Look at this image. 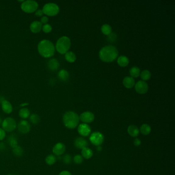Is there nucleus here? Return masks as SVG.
I'll return each mask as SVG.
<instances>
[{
	"instance_id": "nucleus-21",
	"label": "nucleus",
	"mask_w": 175,
	"mask_h": 175,
	"mask_svg": "<svg viewBox=\"0 0 175 175\" xmlns=\"http://www.w3.org/2000/svg\"><path fill=\"white\" fill-rule=\"evenodd\" d=\"M117 63L121 67H126L129 64V59L125 56H121L118 58Z\"/></svg>"
},
{
	"instance_id": "nucleus-34",
	"label": "nucleus",
	"mask_w": 175,
	"mask_h": 175,
	"mask_svg": "<svg viewBox=\"0 0 175 175\" xmlns=\"http://www.w3.org/2000/svg\"><path fill=\"white\" fill-rule=\"evenodd\" d=\"M83 161V158L80 155H77L74 158V162L77 164L82 163Z\"/></svg>"
},
{
	"instance_id": "nucleus-26",
	"label": "nucleus",
	"mask_w": 175,
	"mask_h": 175,
	"mask_svg": "<svg viewBox=\"0 0 175 175\" xmlns=\"http://www.w3.org/2000/svg\"><path fill=\"white\" fill-rule=\"evenodd\" d=\"M16 138V137H15L14 135H11L9 136V137H8V142L10 147L12 148V149L18 146V142Z\"/></svg>"
},
{
	"instance_id": "nucleus-13",
	"label": "nucleus",
	"mask_w": 175,
	"mask_h": 175,
	"mask_svg": "<svg viewBox=\"0 0 175 175\" xmlns=\"http://www.w3.org/2000/svg\"><path fill=\"white\" fill-rule=\"evenodd\" d=\"M66 151V146L63 143H58L52 148V152L54 155L60 156L64 154Z\"/></svg>"
},
{
	"instance_id": "nucleus-16",
	"label": "nucleus",
	"mask_w": 175,
	"mask_h": 175,
	"mask_svg": "<svg viewBox=\"0 0 175 175\" xmlns=\"http://www.w3.org/2000/svg\"><path fill=\"white\" fill-rule=\"evenodd\" d=\"M2 109L3 111L6 114H9L12 111V106L9 102L6 100H3L1 103Z\"/></svg>"
},
{
	"instance_id": "nucleus-11",
	"label": "nucleus",
	"mask_w": 175,
	"mask_h": 175,
	"mask_svg": "<svg viewBox=\"0 0 175 175\" xmlns=\"http://www.w3.org/2000/svg\"><path fill=\"white\" fill-rule=\"evenodd\" d=\"M18 129L20 133L25 134L30 132V125L28 121L26 120H21L18 125Z\"/></svg>"
},
{
	"instance_id": "nucleus-27",
	"label": "nucleus",
	"mask_w": 175,
	"mask_h": 175,
	"mask_svg": "<svg viewBox=\"0 0 175 175\" xmlns=\"http://www.w3.org/2000/svg\"><path fill=\"white\" fill-rule=\"evenodd\" d=\"M101 30L102 33L106 36H109L112 31L111 26H110V25L107 24H103L102 26Z\"/></svg>"
},
{
	"instance_id": "nucleus-33",
	"label": "nucleus",
	"mask_w": 175,
	"mask_h": 175,
	"mask_svg": "<svg viewBox=\"0 0 175 175\" xmlns=\"http://www.w3.org/2000/svg\"><path fill=\"white\" fill-rule=\"evenodd\" d=\"M62 160L64 163L69 164L71 163V162L72 161V158L70 155L66 154L63 157Z\"/></svg>"
},
{
	"instance_id": "nucleus-36",
	"label": "nucleus",
	"mask_w": 175,
	"mask_h": 175,
	"mask_svg": "<svg viewBox=\"0 0 175 175\" xmlns=\"http://www.w3.org/2000/svg\"><path fill=\"white\" fill-rule=\"evenodd\" d=\"M108 39L110 42H113V41H115L116 39L117 35L115 34V33H111L108 36Z\"/></svg>"
},
{
	"instance_id": "nucleus-24",
	"label": "nucleus",
	"mask_w": 175,
	"mask_h": 175,
	"mask_svg": "<svg viewBox=\"0 0 175 175\" xmlns=\"http://www.w3.org/2000/svg\"><path fill=\"white\" fill-rule=\"evenodd\" d=\"M58 77L61 80L66 81L68 79L69 73L65 69H62L58 72Z\"/></svg>"
},
{
	"instance_id": "nucleus-5",
	"label": "nucleus",
	"mask_w": 175,
	"mask_h": 175,
	"mask_svg": "<svg viewBox=\"0 0 175 175\" xmlns=\"http://www.w3.org/2000/svg\"><path fill=\"white\" fill-rule=\"evenodd\" d=\"M39 4L38 3L33 0L24 1L21 5V8L23 12L27 13H31L38 10Z\"/></svg>"
},
{
	"instance_id": "nucleus-35",
	"label": "nucleus",
	"mask_w": 175,
	"mask_h": 175,
	"mask_svg": "<svg viewBox=\"0 0 175 175\" xmlns=\"http://www.w3.org/2000/svg\"><path fill=\"white\" fill-rule=\"evenodd\" d=\"M42 30L45 33H51L52 30V27L49 24H46L43 25Z\"/></svg>"
},
{
	"instance_id": "nucleus-42",
	"label": "nucleus",
	"mask_w": 175,
	"mask_h": 175,
	"mask_svg": "<svg viewBox=\"0 0 175 175\" xmlns=\"http://www.w3.org/2000/svg\"><path fill=\"white\" fill-rule=\"evenodd\" d=\"M4 146L5 145L3 143H0V150H3L5 147Z\"/></svg>"
},
{
	"instance_id": "nucleus-2",
	"label": "nucleus",
	"mask_w": 175,
	"mask_h": 175,
	"mask_svg": "<svg viewBox=\"0 0 175 175\" xmlns=\"http://www.w3.org/2000/svg\"><path fill=\"white\" fill-rule=\"evenodd\" d=\"M55 50L54 44L48 40H43L38 44V52L43 57H52L54 55Z\"/></svg>"
},
{
	"instance_id": "nucleus-6",
	"label": "nucleus",
	"mask_w": 175,
	"mask_h": 175,
	"mask_svg": "<svg viewBox=\"0 0 175 175\" xmlns=\"http://www.w3.org/2000/svg\"><path fill=\"white\" fill-rule=\"evenodd\" d=\"M42 11L46 16H53L58 15L60 12L58 5L54 3H48L44 5Z\"/></svg>"
},
{
	"instance_id": "nucleus-19",
	"label": "nucleus",
	"mask_w": 175,
	"mask_h": 175,
	"mask_svg": "<svg viewBox=\"0 0 175 175\" xmlns=\"http://www.w3.org/2000/svg\"><path fill=\"white\" fill-rule=\"evenodd\" d=\"M128 134L133 137H137L139 134V128L135 125H131L128 127Z\"/></svg>"
},
{
	"instance_id": "nucleus-31",
	"label": "nucleus",
	"mask_w": 175,
	"mask_h": 175,
	"mask_svg": "<svg viewBox=\"0 0 175 175\" xmlns=\"http://www.w3.org/2000/svg\"><path fill=\"white\" fill-rule=\"evenodd\" d=\"M141 78L142 79L143 81H147L151 78V73L148 70H144L141 72L140 74Z\"/></svg>"
},
{
	"instance_id": "nucleus-41",
	"label": "nucleus",
	"mask_w": 175,
	"mask_h": 175,
	"mask_svg": "<svg viewBox=\"0 0 175 175\" xmlns=\"http://www.w3.org/2000/svg\"><path fill=\"white\" fill-rule=\"evenodd\" d=\"M59 175H72L70 172L67 171V170H63L62 172H61L59 173Z\"/></svg>"
},
{
	"instance_id": "nucleus-28",
	"label": "nucleus",
	"mask_w": 175,
	"mask_h": 175,
	"mask_svg": "<svg viewBox=\"0 0 175 175\" xmlns=\"http://www.w3.org/2000/svg\"><path fill=\"white\" fill-rule=\"evenodd\" d=\"M57 158L54 155L50 154L47 156L45 158V162L48 165H52L56 163Z\"/></svg>"
},
{
	"instance_id": "nucleus-1",
	"label": "nucleus",
	"mask_w": 175,
	"mask_h": 175,
	"mask_svg": "<svg viewBox=\"0 0 175 175\" xmlns=\"http://www.w3.org/2000/svg\"><path fill=\"white\" fill-rule=\"evenodd\" d=\"M118 56L117 48L112 45H108L102 48L99 52L100 59L105 62H111L115 60Z\"/></svg>"
},
{
	"instance_id": "nucleus-46",
	"label": "nucleus",
	"mask_w": 175,
	"mask_h": 175,
	"mask_svg": "<svg viewBox=\"0 0 175 175\" xmlns=\"http://www.w3.org/2000/svg\"><path fill=\"white\" fill-rule=\"evenodd\" d=\"M10 175V174H9V175Z\"/></svg>"
},
{
	"instance_id": "nucleus-22",
	"label": "nucleus",
	"mask_w": 175,
	"mask_h": 175,
	"mask_svg": "<svg viewBox=\"0 0 175 175\" xmlns=\"http://www.w3.org/2000/svg\"><path fill=\"white\" fill-rule=\"evenodd\" d=\"M140 131V132L142 133V134L145 135V136H147L151 133V126L147 124H143L141 125Z\"/></svg>"
},
{
	"instance_id": "nucleus-39",
	"label": "nucleus",
	"mask_w": 175,
	"mask_h": 175,
	"mask_svg": "<svg viewBox=\"0 0 175 175\" xmlns=\"http://www.w3.org/2000/svg\"><path fill=\"white\" fill-rule=\"evenodd\" d=\"M43 15H44V13H43L42 9H38V10H37L36 12H35V15L37 17H41V16H43Z\"/></svg>"
},
{
	"instance_id": "nucleus-45",
	"label": "nucleus",
	"mask_w": 175,
	"mask_h": 175,
	"mask_svg": "<svg viewBox=\"0 0 175 175\" xmlns=\"http://www.w3.org/2000/svg\"><path fill=\"white\" fill-rule=\"evenodd\" d=\"M2 122H3V121H2V118H0V124H2Z\"/></svg>"
},
{
	"instance_id": "nucleus-25",
	"label": "nucleus",
	"mask_w": 175,
	"mask_h": 175,
	"mask_svg": "<svg viewBox=\"0 0 175 175\" xmlns=\"http://www.w3.org/2000/svg\"><path fill=\"white\" fill-rule=\"evenodd\" d=\"M30 110L27 108H21L19 113V116L22 119L28 118L30 117Z\"/></svg>"
},
{
	"instance_id": "nucleus-38",
	"label": "nucleus",
	"mask_w": 175,
	"mask_h": 175,
	"mask_svg": "<svg viewBox=\"0 0 175 175\" xmlns=\"http://www.w3.org/2000/svg\"><path fill=\"white\" fill-rule=\"evenodd\" d=\"M41 23L42 24H47V22H48V18L47 16H43L41 19Z\"/></svg>"
},
{
	"instance_id": "nucleus-30",
	"label": "nucleus",
	"mask_w": 175,
	"mask_h": 175,
	"mask_svg": "<svg viewBox=\"0 0 175 175\" xmlns=\"http://www.w3.org/2000/svg\"><path fill=\"white\" fill-rule=\"evenodd\" d=\"M12 152H13V155L16 157H21L23 155L24 150L22 149V147L18 145L12 149Z\"/></svg>"
},
{
	"instance_id": "nucleus-10",
	"label": "nucleus",
	"mask_w": 175,
	"mask_h": 175,
	"mask_svg": "<svg viewBox=\"0 0 175 175\" xmlns=\"http://www.w3.org/2000/svg\"><path fill=\"white\" fill-rule=\"evenodd\" d=\"M79 119L84 123H92L95 119V116L90 111H85L81 114Z\"/></svg>"
},
{
	"instance_id": "nucleus-4",
	"label": "nucleus",
	"mask_w": 175,
	"mask_h": 175,
	"mask_svg": "<svg viewBox=\"0 0 175 175\" xmlns=\"http://www.w3.org/2000/svg\"><path fill=\"white\" fill-rule=\"evenodd\" d=\"M71 41L67 36L61 37L56 43V48L61 54H65L71 47Z\"/></svg>"
},
{
	"instance_id": "nucleus-43",
	"label": "nucleus",
	"mask_w": 175,
	"mask_h": 175,
	"mask_svg": "<svg viewBox=\"0 0 175 175\" xmlns=\"http://www.w3.org/2000/svg\"><path fill=\"white\" fill-rule=\"evenodd\" d=\"M102 147L100 146H98V147H97V149L99 151H102Z\"/></svg>"
},
{
	"instance_id": "nucleus-14",
	"label": "nucleus",
	"mask_w": 175,
	"mask_h": 175,
	"mask_svg": "<svg viewBox=\"0 0 175 175\" xmlns=\"http://www.w3.org/2000/svg\"><path fill=\"white\" fill-rule=\"evenodd\" d=\"M74 145L77 149H82L87 146L88 143L84 138L78 137L74 141Z\"/></svg>"
},
{
	"instance_id": "nucleus-17",
	"label": "nucleus",
	"mask_w": 175,
	"mask_h": 175,
	"mask_svg": "<svg viewBox=\"0 0 175 175\" xmlns=\"http://www.w3.org/2000/svg\"><path fill=\"white\" fill-rule=\"evenodd\" d=\"M60 64H59V61L56 59H51L48 61L47 63V66L49 69L51 71H56L59 68Z\"/></svg>"
},
{
	"instance_id": "nucleus-32",
	"label": "nucleus",
	"mask_w": 175,
	"mask_h": 175,
	"mask_svg": "<svg viewBox=\"0 0 175 175\" xmlns=\"http://www.w3.org/2000/svg\"><path fill=\"white\" fill-rule=\"evenodd\" d=\"M30 121L33 124H37L39 123L40 121V118L39 116L37 114H33L30 116Z\"/></svg>"
},
{
	"instance_id": "nucleus-40",
	"label": "nucleus",
	"mask_w": 175,
	"mask_h": 175,
	"mask_svg": "<svg viewBox=\"0 0 175 175\" xmlns=\"http://www.w3.org/2000/svg\"><path fill=\"white\" fill-rule=\"evenodd\" d=\"M141 144V141L140 139H138V138H136V139H134V144L135 146H139Z\"/></svg>"
},
{
	"instance_id": "nucleus-44",
	"label": "nucleus",
	"mask_w": 175,
	"mask_h": 175,
	"mask_svg": "<svg viewBox=\"0 0 175 175\" xmlns=\"http://www.w3.org/2000/svg\"><path fill=\"white\" fill-rule=\"evenodd\" d=\"M28 104V103H24V104H23L21 105V106H22V107H23V106H24V105H27Z\"/></svg>"
},
{
	"instance_id": "nucleus-8",
	"label": "nucleus",
	"mask_w": 175,
	"mask_h": 175,
	"mask_svg": "<svg viewBox=\"0 0 175 175\" xmlns=\"http://www.w3.org/2000/svg\"><path fill=\"white\" fill-rule=\"evenodd\" d=\"M89 140L92 144L98 146L103 143L104 140V137L101 133L99 131H95L90 135Z\"/></svg>"
},
{
	"instance_id": "nucleus-29",
	"label": "nucleus",
	"mask_w": 175,
	"mask_h": 175,
	"mask_svg": "<svg viewBox=\"0 0 175 175\" xmlns=\"http://www.w3.org/2000/svg\"><path fill=\"white\" fill-rule=\"evenodd\" d=\"M129 74L132 78H137L140 75V70L138 67H133L129 71Z\"/></svg>"
},
{
	"instance_id": "nucleus-12",
	"label": "nucleus",
	"mask_w": 175,
	"mask_h": 175,
	"mask_svg": "<svg viewBox=\"0 0 175 175\" xmlns=\"http://www.w3.org/2000/svg\"><path fill=\"white\" fill-rule=\"evenodd\" d=\"M79 134L83 137H87L90 134L91 128L86 123H82L79 125L78 128Z\"/></svg>"
},
{
	"instance_id": "nucleus-37",
	"label": "nucleus",
	"mask_w": 175,
	"mask_h": 175,
	"mask_svg": "<svg viewBox=\"0 0 175 175\" xmlns=\"http://www.w3.org/2000/svg\"><path fill=\"white\" fill-rule=\"evenodd\" d=\"M6 137V133L3 128H0V141L3 140Z\"/></svg>"
},
{
	"instance_id": "nucleus-7",
	"label": "nucleus",
	"mask_w": 175,
	"mask_h": 175,
	"mask_svg": "<svg viewBox=\"0 0 175 175\" xmlns=\"http://www.w3.org/2000/svg\"><path fill=\"white\" fill-rule=\"evenodd\" d=\"M3 129L7 132H12L16 128V121L13 118L8 117L4 120L2 123Z\"/></svg>"
},
{
	"instance_id": "nucleus-9",
	"label": "nucleus",
	"mask_w": 175,
	"mask_h": 175,
	"mask_svg": "<svg viewBox=\"0 0 175 175\" xmlns=\"http://www.w3.org/2000/svg\"><path fill=\"white\" fill-rule=\"evenodd\" d=\"M135 89L138 93L144 94L146 93L149 90V86L147 83L144 81L140 80L136 84Z\"/></svg>"
},
{
	"instance_id": "nucleus-23",
	"label": "nucleus",
	"mask_w": 175,
	"mask_h": 175,
	"mask_svg": "<svg viewBox=\"0 0 175 175\" xmlns=\"http://www.w3.org/2000/svg\"><path fill=\"white\" fill-rule=\"evenodd\" d=\"M65 58L69 63H74L76 60V56L72 51H67L65 54Z\"/></svg>"
},
{
	"instance_id": "nucleus-20",
	"label": "nucleus",
	"mask_w": 175,
	"mask_h": 175,
	"mask_svg": "<svg viewBox=\"0 0 175 175\" xmlns=\"http://www.w3.org/2000/svg\"><path fill=\"white\" fill-rule=\"evenodd\" d=\"M81 154H82L81 156L83 158L89 159L91 158L92 156H93V152L92 149L89 147H86L82 149Z\"/></svg>"
},
{
	"instance_id": "nucleus-3",
	"label": "nucleus",
	"mask_w": 175,
	"mask_h": 175,
	"mask_svg": "<svg viewBox=\"0 0 175 175\" xmlns=\"http://www.w3.org/2000/svg\"><path fill=\"white\" fill-rule=\"evenodd\" d=\"M79 120L78 115L74 111H67L63 116L64 125L69 129L75 128L78 125Z\"/></svg>"
},
{
	"instance_id": "nucleus-15",
	"label": "nucleus",
	"mask_w": 175,
	"mask_h": 175,
	"mask_svg": "<svg viewBox=\"0 0 175 175\" xmlns=\"http://www.w3.org/2000/svg\"><path fill=\"white\" fill-rule=\"evenodd\" d=\"M42 26V24L41 23V22L34 21L30 25V30L32 33H38L41 31Z\"/></svg>"
},
{
	"instance_id": "nucleus-18",
	"label": "nucleus",
	"mask_w": 175,
	"mask_h": 175,
	"mask_svg": "<svg viewBox=\"0 0 175 175\" xmlns=\"http://www.w3.org/2000/svg\"><path fill=\"white\" fill-rule=\"evenodd\" d=\"M123 84L127 89H131L134 86L135 81L134 79L131 77H125L123 80Z\"/></svg>"
}]
</instances>
